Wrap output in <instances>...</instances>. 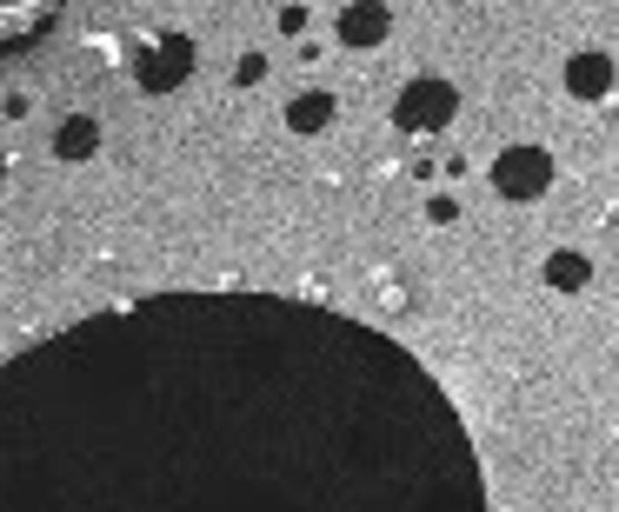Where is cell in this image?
Wrapping results in <instances>:
<instances>
[{
    "mask_svg": "<svg viewBox=\"0 0 619 512\" xmlns=\"http://www.w3.org/2000/svg\"><path fill=\"white\" fill-rule=\"evenodd\" d=\"M553 187V153L533 147V140H513L500 160H493V193L500 200H540Z\"/></svg>",
    "mask_w": 619,
    "mask_h": 512,
    "instance_id": "6da1fadb",
    "label": "cell"
},
{
    "mask_svg": "<svg viewBox=\"0 0 619 512\" xmlns=\"http://www.w3.org/2000/svg\"><path fill=\"white\" fill-rule=\"evenodd\" d=\"M453 107H460V93H453L447 80H413V87L400 93V127H447Z\"/></svg>",
    "mask_w": 619,
    "mask_h": 512,
    "instance_id": "7a4b0ae2",
    "label": "cell"
},
{
    "mask_svg": "<svg viewBox=\"0 0 619 512\" xmlns=\"http://www.w3.org/2000/svg\"><path fill=\"white\" fill-rule=\"evenodd\" d=\"M567 93H580V100H607V93H613V60H607L600 47L573 53V60H567Z\"/></svg>",
    "mask_w": 619,
    "mask_h": 512,
    "instance_id": "3957f363",
    "label": "cell"
},
{
    "mask_svg": "<svg viewBox=\"0 0 619 512\" xmlns=\"http://www.w3.org/2000/svg\"><path fill=\"white\" fill-rule=\"evenodd\" d=\"M187 60H193V47H187L180 33H167V40L153 47V60H140V80H147V87L160 93V87H173V80L187 73Z\"/></svg>",
    "mask_w": 619,
    "mask_h": 512,
    "instance_id": "277c9868",
    "label": "cell"
},
{
    "mask_svg": "<svg viewBox=\"0 0 619 512\" xmlns=\"http://www.w3.org/2000/svg\"><path fill=\"white\" fill-rule=\"evenodd\" d=\"M93 147H100V120H93V113L60 120V133H53V153H60V160H87Z\"/></svg>",
    "mask_w": 619,
    "mask_h": 512,
    "instance_id": "5b68a950",
    "label": "cell"
},
{
    "mask_svg": "<svg viewBox=\"0 0 619 512\" xmlns=\"http://www.w3.org/2000/svg\"><path fill=\"white\" fill-rule=\"evenodd\" d=\"M387 27H393L387 7H347V13H340V40H353V47H373Z\"/></svg>",
    "mask_w": 619,
    "mask_h": 512,
    "instance_id": "8992f818",
    "label": "cell"
},
{
    "mask_svg": "<svg viewBox=\"0 0 619 512\" xmlns=\"http://www.w3.org/2000/svg\"><path fill=\"white\" fill-rule=\"evenodd\" d=\"M327 120H333V93H300V100L287 107V127H293V133H320Z\"/></svg>",
    "mask_w": 619,
    "mask_h": 512,
    "instance_id": "52a82bcc",
    "label": "cell"
},
{
    "mask_svg": "<svg viewBox=\"0 0 619 512\" xmlns=\"http://www.w3.org/2000/svg\"><path fill=\"white\" fill-rule=\"evenodd\" d=\"M553 280H560V287H580V280H587V260L560 253V260H553Z\"/></svg>",
    "mask_w": 619,
    "mask_h": 512,
    "instance_id": "ba28073f",
    "label": "cell"
},
{
    "mask_svg": "<svg viewBox=\"0 0 619 512\" xmlns=\"http://www.w3.org/2000/svg\"><path fill=\"white\" fill-rule=\"evenodd\" d=\"M0 180H7V153H0Z\"/></svg>",
    "mask_w": 619,
    "mask_h": 512,
    "instance_id": "9c48e42d",
    "label": "cell"
}]
</instances>
